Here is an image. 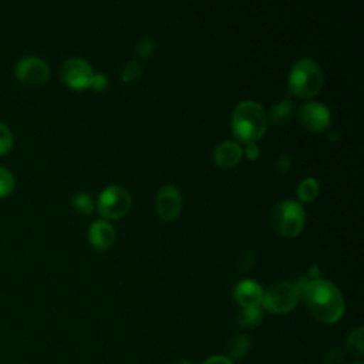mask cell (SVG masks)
Wrapping results in <instances>:
<instances>
[{
    "label": "cell",
    "mask_w": 364,
    "mask_h": 364,
    "mask_svg": "<svg viewBox=\"0 0 364 364\" xmlns=\"http://www.w3.org/2000/svg\"><path fill=\"white\" fill-rule=\"evenodd\" d=\"M155 209L164 220L176 219L182 210V195L179 189L172 183L164 185L156 193Z\"/></svg>",
    "instance_id": "obj_10"
},
{
    "label": "cell",
    "mask_w": 364,
    "mask_h": 364,
    "mask_svg": "<svg viewBox=\"0 0 364 364\" xmlns=\"http://www.w3.org/2000/svg\"><path fill=\"white\" fill-rule=\"evenodd\" d=\"M230 124L233 134L242 142L255 144L267 128V114L259 102L246 100L235 107Z\"/></svg>",
    "instance_id": "obj_2"
},
{
    "label": "cell",
    "mask_w": 364,
    "mask_h": 364,
    "mask_svg": "<svg viewBox=\"0 0 364 364\" xmlns=\"http://www.w3.org/2000/svg\"><path fill=\"white\" fill-rule=\"evenodd\" d=\"M14 74L16 78L23 84L38 85L48 78L50 68L43 58L36 55H24L17 61Z\"/></svg>",
    "instance_id": "obj_7"
},
{
    "label": "cell",
    "mask_w": 364,
    "mask_h": 364,
    "mask_svg": "<svg viewBox=\"0 0 364 364\" xmlns=\"http://www.w3.org/2000/svg\"><path fill=\"white\" fill-rule=\"evenodd\" d=\"M353 364H363L361 361H357V363H353Z\"/></svg>",
    "instance_id": "obj_31"
},
{
    "label": "cell",
    "mask_w": 364,
    "mask_h": 364,
    "mask_svg": "<svg viewBox=\"0 0 364 364\" xmlns=\"http://www.w3.org/2000/svg\"><path fill=\"white\" fill-rule=\"evenodd\" d=\"M318 182L317 179L309 176V178H304L299 186H297V196L301 202H311L317 195H318Z\"/></svg>",
    "instance_id": "obj_18"
},
{
    "label": "cell",
    "mask_w": 364,
    "mask_h": 364,
    "mask_svg": "<svg viewBox=\"0 0 364 364\" xmlns=\"http://www.w3.org/2000/svg\"><path fill=\"white\" fill-rule=\"evenodd\" d=\"M250 346H252V341L246 334H237L229 341L228 348H226L228 350L226 357L230 358L232 361L240 360L247 354V351L250 350Z\"/></svg>",
    "instance_id": "obj_16"
},
{
    "label": "cell",
    "mask_w": 364,
    "mask_h": 364,
    "mask_svg": "<svg viewBox=\"0 0 364 364\" xmlns=\"http://www.w3.org/2000/svg\"><path fill=\"white\" fill-rule=\"evenodd\" d=\"M263 320V311L260 306H255V307H242L236 316V323L240 327L245 328H250V327H256L257 324H260V321Z\"/></svg>",
    "instance_id": "obj_15"
},
{
    "label": "cell",
    "mask_w": 364,
    "mask_h": 364,
    "mask_svg": "<svg viewBox=\"0 0 364 364\" xmlns=\"http://www.w3.org/2000/svg\"><path fill=\"white\" fill-rule=\"evenodd\" d=\"M293 114V104L289 100H280L274 102L267 114V118L276 125H284L290 121Z\"/></svg>",
    "instance_id": "obj_14"
},
{
    "label": "cell",
    "mask_w": 364,
    "mask_h": 364,
    "mask_svg": "<svg viewBox=\"0 0 364 364\" xmlns=\"http://www.w3.org/2000/svg\"><path fill=\"white\" fill-rule=\"evenodd\" d=\"M299 121L306 129L311 132H321L328 128L331 115L324 104L309 101L299 108Z\"/></svg>",
    "instance_id": "obj_9"
},
{
    "label": "cell",
    "mask_w": 364,
    "mask_h": 364,
    "mask_svg": "<svg viewBox=\"0 0 364 364\" xmlns=\"http://www.w3.org/2000/svg\"><path fill=\"white\" fill-rule=\"evenodd\" d=\"M331 135V139H337V132L336 131H331L330 134H328V136Z\"/></svg>",
    "instance_id": "obj_29"
},
{
    "label": "cell",
    "mask_w": 364,
    "mask_h": 364,
    "mask_svg": "<svg viewBox=\"0 0 364 364\" xmlns=\"http://www.w3.org/2000/svg\"><path fill=\"white\" fill-rule=\"evenodd\" d=\"M363 336H364V328L360 326L357 328H354L353 331H350V334L346 338V348L351 355L355 357H361L364 353V341H363Z\"/></svg>",
    "instance_id": "obj_17"
},
{
    "label": "cell",
    "mask_w": 364,
    "mask_h": 364,
    "mask_svg": "<svg viewBox=\"0 0 364 364\" xmlns=\"http://www.w3.org/2000/svg\"><path fill=\"white\" fill-rule=\"evenodd\" d=\"M290 165H291V159H290V155L289 154H282L277 159V164H276V168L279 172H287L290 169Z\"/></svg>",
    "instance_id": "obj_25"
},
{
    "label": "cell",
    "mask_w": 364,
    "mask_h": 364,
    "mask_svg": "<svg viewBox=\"0 0 364 364\" xmlns=\"http://www.w3.org/2000/svg\"><path fill=\"white\" fill-rule=\"evenodd\" d=\"M203 364H233V361L230 358H228L226 355L218 354V355H212V357L206 358Z\"/></svg>",
    "instance_id": "obj_26"
},
{
    "label": "cell",
    "mask_w": 364,
    "mask_h": 364,
    "mask_svg": "<svg viewBox=\"0 0 364 364\" xmlns=\"http://www.w3.org/2000/svg\"><path fill=\"white\" fill-rule=\"evenodd\" d=\"M323 80L321 68L316 61L300 58L291 65L287 84L291 94L306 98L316 95L321 90Z\"/></svg>",
    "instance_id": "obj_3"
},
{
    "label": "cell",
    "mask_w": 364,
    "mask_h": 364,
    "mask_svg": "<svg viewBox=\"0 0 364 364\" xmlns=\"http://www.w3.org/2000/svg\"><path fill=\"white\" fill-rule=\"evenodd\" d=\"M178 364H193V363H191V361H188V360H182V361H179Z\"/></svg>",
    "instance_id": "obj_30"
},
{
    "label": "cell",
    "mask_w": 364,
    "mask_h": 364,
    "mask_svg": "<svg viewBox=\"0 0 364 364\" xmlns=\"http://www.w3.org/2000/svg\"><path fill=\"white\" fill-rule=\"evenodd\" d=\"M301 299L306 301L310 314L324 324H333L344 314V297L338 287L328 280L310 279Z\"/></svg>",
    "instance_id": "obj_1"
},
{
    "label": "cell",
    "mask_w": 364,
    "mask_h": 364,
    "mask_svg": "<svg viewBox=\"0 0 364 364\" xmlns=\"http://www.w3.org/2000/svg\"><path fill=\"white\" fill-rule=\"evenodd\" d=\"M11 146H13V134L4 122H0V156L10 152Z\"/></svg>",
    "instance_id": "obj_22"
},
{
    "label": "cell",
    "mask_w": 364,
    "mask_h": 364,
    "mask_svg": "<svg viewBox=\"0 0 364 364\" xmlns=\"http://www.w3.org/2000/svg\"><path fill=\"white\" fill-rule=\"evenodd\" d=\"M213 162L220 168H232L242 158V148L233 141H223L213 149Z\"/></svg>",
    "instance_id": "obj_13"
},
{
    "label": "cell",
    "mask_w": 364,
    "mask_h": 364,
    "mask_svg": "<svg viewBox=\"0 0 364 364\" xmlns=\"http://www.w3.org/2000/svg\"><path fill=\"white\" fill-rule=\"evenodd\" d=\"M73 206L81 213H91L94 209V202L87 192H77L73 196Z\"/></svg>",
    "instance_id": "obj_20"
},
{
    "label": "cell",
    "mask_w": 364,
    "mask_h": 364,
    "mask_svg": "<svg viewBox=\"0 0 364 364\" xmlns=\"http://www.w3.org/2000/svg\"><path fill=\"white\" fill-rule=\"evenodd\" d=\"M245 154L249 159H256L259 156V148L256 144H247L245 148Z\"/></svg>",
    "instance_id": "obj_27"
},
{
    "label": "cell",
    "mask_w": 364,
    "mask_h": 364,
    "mask_svg": "<svg viewBox=\"0 0 364 364\" xmlns=\"http://www.w3.org/2000/svg\"><path fill=\"white\" fill-rule=\"evenodd\" d=\"M142 74V70H141V65L138 61L132 60V61H128L122 70H121V78L124 82H134L136 80H139Z\"/></svg>",
    "instance_id": "obj_21"
},
{
    "label": "cell",
    "mask_w": 364,
    "mask_h": 364,
    "mask_svg": "<svg viewBox=\"0 0 364 364\" xmlns=\"http://www.w3.org/2000/svg\"><path fill=\"white\" fill-rule=\"evenodd\" d=\"M108 85V78L105 74H101V73H97L92 75V80H91V85L95 91H102L105 90Z\"/></svg>",
    "instance_id": "obj_24"
},
{
    "label": "cell",
    "mask_w": 364,
    "mask_h": 364,
    "mask_svg": "<svg viewBox=\"0 0 364 364\" xmlns=\"http://www.w3.org/2000/svg\"><path fill=\"white\" fill-rule=\"evenodd\" d=\"M16 186V181L13 173L7 169L0 166V198L9 196Z\"/></svg>",
    "instance_id": "obj_19"
},
{
    "label": "cell",
    "mask_w": 364,
    "mask_h": 364,
    "mask_svg": "<svg viewBox=\"0 0 364 364\" xmlns=\"http://www.w3.org/2000/svg\"><path fill=\"white\" fill-rule=\"evenodd\" d=\"M91 65L80 57L67 58L61 65V80L74 90H84L91 85L92 80Z\"/></svg>",
    "instance_id": "obj_8"
},
{
    "label": "cell",
    "mask_w": 364,
    "mask_h": 364,
    "mask_svg": "<svg viewBox=\"0 0 364 364\" xmlns=\"http://www.w3.org/2000/svg\"><path fill=\"white\" fill-rule=\"evenodd\" d=\"M304 209L303 206L291 199L277 202L270 210L272 228L284 237L297 236L304 226Z\"/></svg>",
    "instance_id": "obj_4"
},
{
    "label": "cell",
    "mask_w": 364,
    "mask_h": 364,
    "mask_svg": "<svg viewBox=\"0 0 364 364\" xmlns=\"http://www.w3.org/2000/svg\"><path fill=\"white\" fill-rule=\"evenodd\" d=\"M136 53L139 57H149L152 54V51L155 50V41L152 37H144L138 41L136 47H135Z\"/></svg>",
    "instance_id": "obj_23"
},
{
    "label": "cell",
    "mask_w": 364,
    "mask_h": 364,
    "mask_svg": "<svg viewBox=\"0 0 364 364\" xmlns=\"http://www.w3.org/2000/svg\"><path fill=\"white\" fill-rule=\"evenodd\" d=\"M310 274H311V279H318L320 269H318L317 266H311V267H310Z\"/></svg>",
    "instance_id": "obj_28"
},
{
    "label": "cell",
    "mask_w": 364,
    "mask_h": 364,
    "mask_svg": "<svg viewBox=\"0 0 364 364\" xmlns=\"http://www.w3.org/2000/svg\"><path fill=\"white\" fill-rule=\"evenodd\" d=\"M235 300L242 307H255L262 304L263 289L259 283L250 279L240 280L233 289Z\"/></svg>",
    "instance_id": "obj_11"
},
{
    "label": "cell",
    "mask_w": 364,
    "mask_h": 364,
    "mask_svg": "<svg viewBox=\"0 0 364 364\" xmlns=\"http://www.w3.org/2000/svg\"><path fill=\"white\" fill-rule=\"evenodd\" d=\"M88 240L98 250H107L115 242V230L105 220H95L88 228Z\"/></svg>",
    "instance_id": "obj_12"
},
{
    "label": "cell",
    "mask_w": 364,
    "mask_h": 364,
    "mask_svg": "<svg viewBox=\"0 0 364 364\" xmlns=\"http://www.w3.org/2000/svg\"><path fill=\"white\" fill-rule=\"evenodd\" d=\"M300 297L291 282H277L263 290L262 304L274 314L290 313L299 303Z\"/></svg>",
    "instance_id": "obj_5"
},
{
    "label": "cell",
    "mask_w": 364,
    "mask_h": 364,
    "mask_svg": "<svg viewBox=\"0 0 364 364\" xmlns=\"http://www.w3.org/2000/svg\"><path fill=\"white\" fill-rule=\"evenodd\" d=\"M131 202L132 198L127 188L121 185H109L100 193L97 206L102 216L108 219H118L128 212Z\"/></svg>",
    "instance_id": "obj_6"
}]
</instances>
